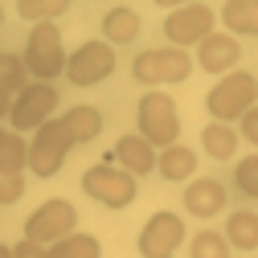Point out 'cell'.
Segmentation results:
<instances>
[{
    "instance_id": "obj_1",
    "label": "cell",
    "mask_w": 258,
    "mask_h": 258,
    "mask_svg": "<svg viewBox=\"0 0 258 258\" xmlns=\"http://www.w3.org/2000/svg\"><path fill=\"white\" fill-rule=\"evenodd\" d=\"M254 99H258V78L250 70H234L217 78V86L205 94V111L213 115V123H234L254 107Z\"/></svg>"
},
{
    "instance_id": "obj_2",
    "label": "cell",
    "mask_w": 258,
    "mask_h": 258,
    "mask_svg": "<svg viewBox=\"0 0 258 258\" xmlns=\"http://www.w3.org/2000/svg\"><path fill=\"white\" fill-rule=\"evenodd\" d=\"M136 119H140V132L136 136H144L156 152L172 148L176 136H180V115H176V103H172L168 90H148L144 99H140Z\"/></svg>"
},
{
    "instance_id": "obj_3",
    "label": "cell",
    "mask_w": 258,
    "mask_h": 258,
    "mask_svg": "<svg viewBox=\"0 0 258 258\" xmlns=\"http://www.w3.org/2000/svg\"><path fill=\"white\" fill-rule=\"evenodd\" d=\"M66 45H61V33H57V25H33L29 29V41H25V70L33 74L37 82H49L57 74H66Z\"/></svg>"
},
{
    "instance_id": "obj_4",
    "label": "cell",
    "mask_w": 258,
    "mask_h": 258,
    "mask_svg": "<svg viewBox=\"0 0 258 258\" xmlns=\"http://www.w3.org/2000/svg\"><path fill=\"white\" fill-rule=\"evenodd\" d=\"M132 74H136V82H144V86H176V82H184V78L192 74V53L172 49V45H164V49H144V53L132 61Z\"/></svg>"
},
{
    "instance_id": "obj_5",
    "label": "cell",
    "mask_w": 258,
    "mask_h": 258,
    "mask_svg": "<svg viewBox=\"0 0 258 258\" xmlns=\"http://www.w3.org/2000/svg\"><path fill=\"white\" fill-rule=\"evenodd\" d=\"M82 188H86V197H94L99 205H107V209H127L136 201V176L132 172H123L119 164H94V168H86L82 172Z\"/></svg>"
},
{
    "instance_id": "obj_6",
    "label": "cell",
    "mask_w": 258,
    "mask_h": 258,
    "mask_svg": "<svg viewBox=\"0 0 258 258\" xmlns=\"http://www.w3.org/2000/svg\"><path fill=\"white\" fill-rule=\"evenodd\" d=\"M74 225H78V209H74L66 197H53V201H45V205H37L33 213H29V221H25V238L49 250L53 242L70 238Z\"/></svg>"
},
{
    "instance_id": "obj_7",
    "label": "cell",
    "mask_w": 258,
    "mask_h": 258,
    "mask_svg": "<svg viewBox=\"0 0 258 258\" xmlns=\"http://www.w3.org/2000/svg\"><path fill=\"white\" fill-rule=\"evenodd\" d=\"M70 148H74V140H70V132H66V123H61V119L41 123L37 136H33V144H29V172H37V176L61 172Z\"/></svg>"
},
{
    "instance_id": "obj_8",
    "label": "cell",
    "mask_w": 258,
    "mask_h": 258,
    "mask_svg": "<svg viewBox=\"0 0 258 258\" xmlns=\"http://www.w3.org/2000/svg\"><path fill=\"white\" fill-rule=\"evenodd\" d=\"M115 74V49L107 41H82L66 57V78L74 86H99Z\"/></svg>"
},
{
    "instance_id": "obj_9",
    "label": "cell",
    "mask_w": 258,
    "mask_h": 258,
    "mask_svg": "<svg viewBox=\"0 0 258 258\" xmlns=\"http://www.w3.org/2000/svg\"><path fill=\"white\" fill-rule=\"evenodd\" d=\"M213 25H217V17H213L209 5H176L168 13V21H164V33H168L172 49L188 53V45H201L213 33Z\"/></svg>"
},
{
    "instance_id": "obj_10",
    "label": "cell",
    "mask_w": 258,
    "mask_h": 258,
    "mask_svg": "<svg viewBox=\"0 0 258 258\" xmlns=\"http://www.w3.org/2000/svg\"><path fill=\"white\" fill-rule=\"evenodd\" d=\"M53 107H57V90H53L49 82H29L17 99H13V111H9L13 132H17V136H21V132H37L41 123H49Z\"/></svg>"
},
{
    "instance_id": "obj_11",
    "label": "cell",
    "mask_w": 258,
    "mask_h": 258,
    "mask_svg": "<svg viewBox=\"0 0 258 258\" xmlns=\"http://www.w3.org/2000/svg\"><path fill=\"white\" fill-rule=\"evenodd\" d=\"M184 242V221L172 209H160L148 217V225L140 230V254L144 258H172Z\"/></svg>"
},
{
    "instance_id": "obj_12",
    "label": "cell",
    "mask_w": 258,
    "mask_h": 258,
    "mask_svg": "<svg viewBox=\"0 0 258 258\" xmlns=\"http://www.w3.org/2000/svg\"><path fill=\"white\" fill-rule=\"evenodd\" d=\"M238 57H242V49H238V37H230V33H209L201 45H197V61L192 66H201L205 74H234V66H238Z\"/></svg>"
},
{
    "instance_id": "obj_13",
    "label": "cell",
    "mask_w": 258,
    "mask_h": 258,
    "mask_svg": "<svg viewBox=\"0 0 258 258\" xmlns=\"http://www.w3.org/2000/svg\"><path fill=\"white\" fill-rule=\"evenodd\" d=\"M221 209H225V184L213 180V176H192L188 188H184V213L209 221V217H217Z\"/></svg>"
},
{
    "instance_id": "obj_14",
    "label": "cell",
    "mask_w": 258,
    "mask_h": 258,
    "mask_svg": "<svg viewBox=\"0 0 258 258\" xmlns=\"http://www.w3.org/2000/svg\"><path fill=\"white\" fill-rule=\"evenodd\" d=\"M111 156L119 160V168L132 172V176H148V172L156 168V148H152L144 136H119Z\"/></svg>"
},
{
    "instance_id": "obj_15",
    "label": "cell",
    "mask_w": 258,
    "mask_h": 258,
    "mask_svg": "<svg viewBox=\"0 0 258 258\" xmlns=\"http://www.w3.org/2000/svg\"><path fill=\"white\" fill-rule=\"evenodd\" d=\"M140 13L136 9H127V5H119V9H107L103 13V41L115 49V45H132L136 37H140Z\"/></svg>"
},
{
    "instance_id": "obj_16",
    "label": "cell",
    "mask_w": 258,
    "mask_h": 258,
    "mask_svg": "<svg viewBox=\"0 0 258 258\" xmlns=\"http://www.w3.org/2000/svg\"><path fill=\"white\" fill-rule=\"evenodd\" d=\"M156 172L164 176V180H192L197 176V152L184 148V144H172L164 152H156Z\"/></svg>"
},
{
    "instance_id": "obj_17",
    "label": "cell",
    "mask_w": 258,
    "mask_h": 258,
    "mask_svg": "<svg viewBox=\"0 0 258 258\" xmlns=\"http://www.w3.org/2000/svg\"><path fill=\"white\" fill-rule=\"evenodd\" d=\"M61 123H66V132H70L74 144H90V140H99V132H103V111L78 103V107H70L66 115H61Z\"/></svg>"
},
{
    "instance_id": "obj_18",
    "label": "cell",
    "mask_w": 258,
    "mask_h": 258,
    "mask_svg": "<svg viewBox=\"0 0 258 258\" xmlns=\"http://www.w3.org/2000/svg\"><path fill=\"white\" fill-rule=\"evenodd\" d=\"M221 25L230 29V37H258V0H230L221 9Z\"/></svg>"
},
{
    "instance_id": "obj_19",
    "label": "cell",
    "mask_w": 258,
    "mask_h": 258,
    "mask_svg": "<svg viewBox=\"0 0 258 258\" xmlns=\"http://www.w3.org/2000/svg\"><path fill=\"white\" fill-rule=\"evenodd\" d=\"M225 242H230V250H258V213H250V209L230 213Z\"/></svg>"
},
{
    "instance_id": "obj_20",
    "label": "cell",
    "mask_w": 258,
    "mask_h": 258,
    "mask_svg": "<svg viewBox=\"0 0 258 258\" xmlns=\"http://www.w3.org/2000/svg\"><path fill=\"white\" fill-rule=\"evenodd\" d=\"M201 148H205L209 160H230V156H238V132L230 123H205Z\"/></svg>"
},
{
    "instance_id": "obj_21",
    "label": "cell",
    "mask_w": 258,
    "mask_h": 258,
    "mask_svg": "<svg viewBox=\"0 0 258 258\" xmlns=\"http://www.w3.org/2000/svg\"><path fill=\"white\" fill-rule=\"evenodd\" d=\"M99 254H103V246L94 234H70L49 246V258H99Z\"/></svg>"
},
{
    "instance_id": "obj_22",
    "label": "cell",
    "mask_w": 258,
    "mask_h": 258,
    "mask_svg": "<svg viewBox=\"0 0 258 258\" xmlns=\"http://www.w3.org/2000/svg\"><path fill=\"white\" fill-rule=\"evenodd\" d=\"M0 168L5 172H25L29 168V144L17 132H5V140H0Z\"/></svg>"
},
{
    "instance_id": "obj_23",
    "label": "cell",
    "mask_w": 258,
    "mask_h": 258,
    "mask_svg": "<svg viewBox=\"0 0 258 258\" xmlns=\"http://www.w3.org/2000/svg\"><path fill=\"white\" fill-rule=\"evenodd\" d=\"M66 9H70L66 0H21V5H17V13H21L25 21H33V25H49V21H57Z\"/></svg>"
},
{
    "instance_id": "obj_24",
    "label": "cell",
    "mask_w": 258,
    "mask_h": 258,
    "mask_svg": "<svg viewBox=\"0 0 258 258\" xmlns=\"http://www.w3.org/2000/svg\"><path fill=\"white\" fill-rule=\"evenodd\" d=\"M188 254L192 258H230V242H225V234H217V230H201V234H192Z\"/></svg>"
},
{
    "instance_id": "obj_25",
    "label": "cell",
    "mask_w": 258,
    "mask_h": 258,
    "mask_svg": "<svg viewBox=\"0 0 258 258\" xmlns=\"http://www.w3.org/2000/svg\"><path fill=\"white\" fill-rule=\"evenodd\" d=\"M0 86H5L9 94L17 90H25L29 86V70H25V57H17V53H5V57H0Z\"/></svg>"
},
{
    "instance_id": "obj_26",
    "label": "cell",
    "mask_w": 258,
    "mask_h": 258,
    "mask_svg": "<svg viewBox=\"0 0 258 258\" xmlns=\"http://www.w3.org/2000/svg\"><path fill=\"white\" fill-rule=\"evenodd\" d=\"M234 184L246 192V197H258V156H242V160H238Z\"/></svg>"
},
{
    "instance_id": "obj_27",
    "label": "cell",
    "mask_w": 258,
    "mask_h": 258,
    "mask_svg": "<svg viewBox=\"0 0 258 258\" xmlns=\"http://www.w3.org/2000/svg\"><path fill=\"white\" fill-rule=\"evenodd\" d=\"M25 197V172H5L0 168V205H17Z\"/></svg>"
},
{
    "instance_id": "obj_28",
    "label": "cell",
    "mask_w": 258,
    "mask_h": 258,
    "mask_svg": "<svg viewBox=\"0 0 258 258\" xmlns=\"http://www.w3.org/2000/svg\"><path fill=\"white\" fill-rule=\"evenodd\" d=\"M13 258H49V250L37 246V242H29V238H21V242L13 246Z\"/></svg>"
},
{
    "instance_id": "obj_29",
    "label": "cell",
    "mask_w": 258,
    "mask_h": 258,
    "mask_svg": "<svg viewBox=\"0 0 258 258\" xmlns=\"http://www.w3.org/2000/svg\"><path fill=\"white\" fill-rule=\"evenodd\" d=\"M242 140L258 148V107H250V111L242 115Z\"/></svg>"
},
{
    "instance_id": "obj_30",
    "label": "cell",
    "mask_w": 258,
    "mask_h": 258,
    "mask_svg": "<svg viewBox=\"0 0 258 258\" xmlns=\"http://www.w3.org/2000/svg\"><path fill=\"white\" fill-rule=\"evenodd\" d=\"M9 111H13V94L0 86V119H9Z\"/></svg>"
},
{
    "instance_id": "obj_31",
    "label": "cell",
    "mask_w": 258,
    "mask_h": 258,
    "mask_svg": "<svg viewBox=\"0 0 258 258\" xmlns=\"http://www.w3.org/2000/svg\"><path fill=\"white\" fill-rule=\"evenodd\" d=\"M0 258H13V246H0Z\"/></svg>"
},
{
    "instance_id": "obj_32",
    "label": "cell",
    "mask_w": 258,
    "mask_h": 258,
    "mask_svg": "<svg viewBox=\"0 0 258 258\" xmlns=\"http://www.w3.org/2000/svg\"><path fill=\"white\" fill-rule=\"evenodd\" d=\"M0 25H5V5H0Z\"/></svg>"
},
{
    "instance_id": "obj_33",
    "label": "cell",
    "mask_w": 258,
    "mask_h": 258,
    "mask_svg": "<svg viewBox=\"0 0 258 258\" xmlns=\"http://www.w3.org/2000/svg\"><path fill=\"white\" fill-rule=\"evenodd\" d=\"M0 140H5V127H0Z\"/></svg>"
},
{
    "instance_id": "obj_34",
    "label": "cell",
    "mask_w": 258,
    "mask_h": 258,
    "mask_svg": "<svg viewBox=\"0 0 258 258\" xmlns=\"http://www.w3.org/2000/svg\"><path fill=\"white\" fill-rule=\"evenodd\" d=\"M0 57H5V49H0Z\"/></svg>"
}]
</instances>
